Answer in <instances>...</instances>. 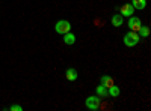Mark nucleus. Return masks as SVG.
I'll return each instance as SVG.
<instances>
[{"label": "nucleus", "mask_w": 151, "mask_h": 111, "mask_svg": "<svg viewBox=\"0 0 151 111\" xmlns=\"http://www.w3.org/2000/svg\"><path fill=\"white\" fill-rule=\"evenodd\" d=\"M141 27H142L141 20L137 17H130V20H129V29H132V32H139Z\"/></svg>", "instance_id": "4"}, {"label": "nucleus", "mask_w": 151, "mask_h": 111, "mask_svg": "<svg viewBox=\"0 0 151 111\" xmlns=\"http://www.w3.org/2000/svg\"><path fill=\"white\" fill-rule=\"evenodd\" d=\"M109 95H110V96H113V98H116V96L119 95V87H118V86L113 84L112 87H109Z\"/></svg>", "instance_id": "12"}, {"label": "nucleus", "mask_w": 151, "mask_h": 111, "mask_svg": "<svg viewBox=\"0 0 151 111\" xmlns=\"http://www.w3.org/2000/svg\"><path fill=\"white\" fill-rule=\"evenodd\" d=\"M70 29H71V24H70V21H67V20H60V21H58V23H56V26H55V30H56L58 33H60V35L68 33Z\"/></svg>", "instance_id": "2"}, {"label": "nucleus", "mask_w": 151, "mask_h": 111, "mask_svg": "<svg viewBox=\"0 0 151 111\" xmlns=\"http://www.w3.org/2000/svg\"><path fill=\"white\" fill-rule=\"evenodd\" d=\"M9 110H11V111H21L23 108H21L20 105H12V107H11Z\"/></svg>", "instance_id": "14"}, {"label": "nucleus", "mask_w": 151, "mask_h": 111, "mask_svg": "<svg viewBox=\"0 0 151 111\" xmlns=\"http://www.w3.org/2000/svg\"><path fill=\"white\" fill-rule=\"evenodd\" d=\"M122 23H124V18L121 17V15H115L112 18V24L115 27H119V26H122Z\"/></svg>", "instance_id": "11"}, {"label": "nucleus", "mask_w": 151, "mask_h": 111, "mask_svg": "<svg viewBox=\"0 0 151 111\" xmlns=\"http://www.w3.org/2000/svg\"><path fill=\"white\" fill-rule=\"evenodd\" d=\"M95 90H97V96L100 98V99H106V98H107V95H109V90L104 87L103 84H100V86H98V87H97Z\"/></svg>", "instance_id": "6"}, {"label": "nucleus", "mask_w": 151, "mask_h": 111, "mask_svg": "<svg viewBox=\"0 0 151 111\" xmlns=\"http://www.w3.org/2000/svg\"><path fill=\"white\" fill-rule=\"evenodd\" d=\"M65 77H67L68 81H76L77 80V71L73 69V68H68L67 72H65Z\"/></svg>", "instance_id": "7"}, {"label": "nucleus", "mask_w": 151, "mask_h": 111, "mask_svg": "<svg viewBox=\"0 0 151 111\" xmlns=\"http://www.w3.org/2000/svg\"><path fill=\"white\" fill-rule=\"evenodd\" d=\"M64 42L67 44V45H73L74 42H76V36L73 35V33H65V38H64Z\"/></svg>", "instance_id": "10"}, {"label": "nucleus", "mask_w": 151, "mask_h": 111, "mask_svg": "<svg viewBox=\"0 0 151 111\" xmlns=\"http://www.w3.org/2000/svg\"><path fill=\"white\" fill-rule=\"evenodd\" d=\"M139 32H141V35H139V36H142V38H147V36H150V27H147V26L141 27V29H139Z\"/></svg>", "instance_id": "13"}, {"label": "nucleus", "mask_w": 151, "mask_h": 111, "mask_svg": "<svg viewBox=\"0 0 151 111\" xmlns=\"http://www.w3.org/2000/svg\"><path fill=\"white\" fill-rule=\"evenodd\" d=\"M119 11H121L122 17H132V15H133V11H134V8H133L130 3H127V5H122V6L119 8Z\"/></svg>", "instance_id": "5"}, {"label": "nucleus", "mask_w": 151, "mask_h": 111, "mask_svg": "<svg viewBox=\"0 0 151 111\" xmlns=\"http://www.w3.org/2000/svg\"><path fill=\"white\" fill-rule=\"evenodd\" d=\"M141 41V36L137 35V32H129L127 35L124 36V44L127 45V47H134V45H137V42Z\"/></svg>", "instance_id": "1"}, {"label": "nucleus", "mask_w": 151, "mask_h": 111, "mask_svg": "<svg viewBox=\"0 0 151 111\" xmlns=\"http://www.w3.org/2000/svg\"><path fill=\"white\" fill-rule=\"evenodd\" d=\"M101 84L104 86L106 89H109V87H112V86L115 84V81H113V78L109 77V75H103L101 77Z\"/></svg>", "instance_id": "8"}, {"label": "nucleus", "mask_w": 151, "mask_h": 111, "mask_svg": "<svg viewBox=\"0 0 151 111\" xmlns=\"http://www.w3.org/2000/svg\"><path fill=\"white\" fill-rule=\"evenodd\" d=\"M100 104H101V101H100L98 96H89L86 99V107L89 110H98L100 108Z\"/></svg>", "instance_id": "3"}, {"label": "nucleus", "mask_w": 151, "mask_h": 111, "mask_svg": "<svg viewBox=\"0 0 151 111\" xmlns=\"http://www.w3.org/2000/svg\"><path fill=\"white\" fill-rule=\"evenodd\" d=\"M132 6L136 8V9H144L147 6V0H133Z\"/></svg>", "instance_id": "9"}]
</instances>
